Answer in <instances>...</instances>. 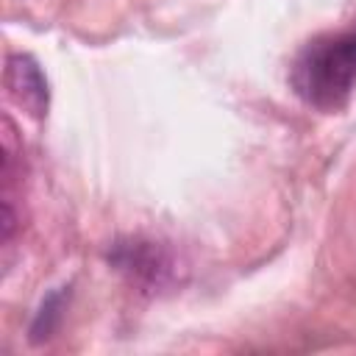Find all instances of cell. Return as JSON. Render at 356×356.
Masks as SVG:
<instances>
[{"instance_id": "5", "label": "cell", "mask_w": 356, "mask_h": 356, "mask_svg": "<svg viewBox=\"0 0 356 356\" xmlns=\"http://www.w3.org/2000/svg\"><path fill=\"white\" fill-rule=\"evenodd\" d=\"M0 214H3V242H8V239H11V234H14V214H11V206H8V203H3Z\"/></svg>"}, {"instance_id": "3", "label": "cell", "mask_w": 356, "mask_h": 356, "mask_svg": "<svg viewBox=\"0 0 356 356\" xmlns=\"http://www.w3.org/2000/svg\"><path fill=\"white\" fill-rule=\"evenodd\" d=\"M3 83H6L8 100H11L17 108H22L28 117L42 120V117L47 114V106H50L47 78H44L42 67H39L28 53H11V56L6 58Z\"/></svg>"}, {"instance_id": "4", "label": "cell", "mask_w": 356, "mask_h": 356, "mask_svg": "<svg viewBox=\"0 0 356 356\" xmlns=\"http://www.w3.org/2000/svg\"><path fill=\"white\" fill-rule=\"evenodd\" d=\"M64 298H67L64 289H53V292L42 300V306H39V312L33 314V323H31V342H44V339L53 337V331H56L58 323H61Z\"/></svg>"}, {"instance_id": "2", "label": "cell", "mask_w": 356, "mask_h": 356, "mask_svg": "<svg viewBox=\"0 0 356 356\" xmlns=\"http://www.w3.org/2000/svg\"><path fill=\"white\" fill-rule=\"evenodd\" d=\"M108 261L117 273H122L128 278L131 286H136L139 292H147V295L170 292L186 275L181 256L170 245L147 239V236L117 239L108 250Z\"/></svg>"}, {"instance_id": "1", "label": "cell", "mask_w": 356, "mask_h": 356, "mask_svg": "<svg viewBox=\"0 0 356 356\" xmlns=\"http://www.w3.org/2000/svg\"><path fill=\"white\" fill-rule=\"evenodd\" d=\"M292 83L306 103L323 111L342 108L356 86V33L312 42L292 67Z\"/></svg>"}]
</instances>
